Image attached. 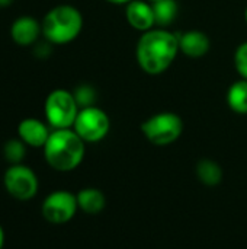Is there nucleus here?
Wrapping results in <instances>:
<instances>
[{
  "instance_id": "b1692460",
  "label": "nucleus",
  "mask_w": 247,
  "mask_h": 249,
  "mask_svg": "<svg viewBox=\"0 0 247 249\" xmlns=\"http://www.w3.org/2000/svg\"><path fill=\"white\" fill-rule=\"evenodd\" d=\"M245 19H246V23H247V7H246V12H245Z\"/></svg>"
},
{
  "instance_id": "4be33fe9",
  "label": "nucleus",
  "mask_w": 247,
  "mask_h": 249,
  "mask_svg": "<svg viewBox=\"0 0 247 249\" xmlns=\"http://www.w3.org/2000/svg\"><path fill=\"white\" fill-rule=\"evenodd\" d=\"M108 3H112V4H127L130 3L131 0H106Z\"/></svg>"
},
{
  "instance_id": "393cba45",
  "label": "nucleus",
  "mask_w": 247,
  "mask_h": 249,
  "mask_svg": "<svg viewBox=\"0 0 247 249\" xmlns=\"http://www.w3.org/2000/svg\"><path fill=\"white\" fill-rule=\"evenodd\" d=\"M147 1H150V3H153V1H157V0H147Z\"/></svg>"
},
{
  "instance_id": "6e6552de",
  "label": "nucleus",
  "mask_w": 247,
  "mask_h": 249,
  "mask_svg": "<svg viewBox=\"0 0 247 249\" xmlns=\"http://www.w3.org/2000/svg\"><path fill=\"white\" fill-rule=\"evenodd\" d=\"M77 210V197L66 190H57L48 194L41 207L42 217L52 225H64L70 222Z\"/></svg>"
},
{
  "instance_id": "412c9836",
  "label": "nucleus",
  "mask_w": 247,
  "mask_h": 249,
  "mask_svg": "<svg viewBox=\"0 0 247 249\" xmlns=\"http://www.w3.org/2000/svg\"><path fill=\"white\" fill-rule=\"evenodd\" d=\"M3 247H4V231L0 225V249H3Z\"/></svg>"
},
{
  "instance_id": "2eb2a0df",
  "label": "nucleus",
  "mask_w": 247,
  "mask_h": 249,
  "mask_svg": "<svg viewBox=\"0 0 247 249\" xmlns=\"http://www.w3.org/2000/svg\"><path fill=\"white\" fill-rule=\"evenodd\" d=\"M227 105L236 114H247V80L234 82L227 90Z\"/></svg>"
},
{
  "instance_id": "39448f33",
  "label": "nucleus",
  "mask_w": 247,
  "mask_h": 249,
  "mask_svg": "<svg viewBox=\"0 0 247 249\" xmlns=\"http://www.w3.org/2000/svg\"><path fill=\"white\" fill-rule=\"evenodd\" d=\"M144 137L154 146H169L175 143L183 131V121L175 112H159L148 117L140 125Z\"/></svg>"
},
{
  "instance_id": "0eeeda50",
  "label": "nucleus",
  "mask_w": 247,
  "mask_h": 249,
  "mask_svg": "<svg viewBox=\"0 0 247 249\" xmlns=\"http://www.w3.org/2000/svg\"><path fill=\"white\" fill-rule=\"evenodd\" d=\"M3 185L7 194L19 201L33 198L39 190V181L32 168L17 163L10 165L3 175Z\"/></svg>"
},
{
  "instance_id": "4468645a",
  "label": "nucleus",
  "mask_w": 247,
  "mask_h": 249,
  "mask_svg": "<svg viewBox=\"0 0 247 249\" xmlns=\"http://www.w3.org/2000/svg\"><path fill=\"white\" fill-rule=\"evenodd\" d=\"M195 172H197V178L199 179V182L207 187L220 185L223 181V177H224L223 168L220 166V163L213 159H208V158L201 159L197 163Z\"/></svg>"
},
{
  "instance_id": "9d476101",
  "label": "nucleus",
  "mask_w": 247,
  "mask_h": 249,
  "mask_svg": "<svg viewBox=\"0 0 247 249\" xmlns=\"http://www.w3.org/2000/svg\"><path fill=\"white\" fill-rule=\"evenodd\" d=\"M51 131L45 123L38 118H25L17 125V136L19 139L31 147H44Z\"/></svg>"
},
{
  "instance_id": "a211bd4d",
  "label": "nucleus",
  "mask_w": 247,
  "mask_h": 249,
  "mask_svg": "<svg viewBox=\"0 0 247 249\" xmlns=\"http://www.w3.org/2000/svg\"><path fill=\"white\" fill-rule=\"evenodd\" d=\"M73 95L76 98L79 108H87V107H93L96 104V90L93 86H90L87 83L79 85L74 89Z\"/></svg>"
},
{
  "instance_id": "7ed1b4c3",
  "label": "nucleus",
  "mask_w": 247,
  "mask_h": 249,
  "mask_svg": "<svg viewBox=\"0 0 247 249\" xmlns=\"http://www.w3.org/2000/svg\"><path fill=\"white\" fill-rule=\"evenodd\" d=\"M42 35L52 45L74 41L83 29V16L71 4H58L47 12L42 22Z\"/></svg>"
},
{
  "instance_id": "9b49d317",
  "label": "nucleus",
  "mask_w": 247,
  "mask_h": 249,
  "mask_svg": "<svg viewBox=\"0 0 247 249\" xmlns=\"http://www.w3.org/2000/svg\"><path fill=\"white\" fill-rule=\"evenodd\" d=\"M42 34V25L32 16H20L13 20L10 26V36L15 44L28 47L36 42Z\"/></svg>"
},
{
  "instance_id": "f03ea898",
  "label": "nucleus",
  "mask_w": 247,
  "mask_h": 249,
  "mask_svg": "<svg viewBox=\"0 0 247 249\" xmlns=\"http://www.w3.org/2000/svg\"><path fill=\"white\" fill-rule=\"evenodd\" d=\"M44 149L47 163L58 172L74 171L84 159V142L73 128L52 130Z\"/></svg>"
},
{
  "instance_id": "5701e85b",
  "label": "nucleus",
  "mask_w": 247,
  "mask_h": 249,
  "mask_svg": "<svg viewBox=\"0 0 247 249\" xmlns=\"http://www.w3.org/2000/svg\"><path fill=\"white\" fill-rule=\"evenodd\" d=\"M13 3V0H0V7H7Z\"/></svg>"
},
{
  "instance_id": "ddd939ff",
  "label": "nucleus",
  "mask_w": 247,
  "mask_h": 249,
  "mask_svg": "<svg viewBox=\"0 0 247 249\" xmlns=\"http://www.w3.org/2000/svg\"><path fill=\"white\" fill-rule=\"evenodd\" d=\"M76 197H77L79 210H82L86 214H98L106 206V197L99 188H93V187L83 188L76 194Z\"/></svg>"
},
{
  "instance_id": "423d86ee",
  "label": "nucleus",
  "mask_w": 247,
  "mask_h": 249,
  "mask_svg": "<svg viewBox=\"0 0 247 249\" xmlns=\"http://www.w3.org/2000/svg\"><path fill=\"white\" fill-rule=\"evenodd\" d=\"M111 128L108 114L96 105L80 108L73 130L80 136L84 143H98L103 140Z\"/></svg>"
},
{
  "instance_id": "f8f14e48",
  "label": "nucleus",
  "mask_w": 247,
  "mask_h": 249,
  "mask_svg": "<svg viewBox=\"0 0 247 249\" xmlns=\"http://www.w3.org/2000/svg\"><path fill=\"white\" fill-rule=\"evenodd\" d=\"M178 36H179V50L189 58H201L211 48V41L208 35L202 31L191 29Z\"/></svg>"
},
{
  "instance_id": "dca6fc26",
  "label": "nucleus",
  "mask_w": 247,
  "mask_h": 249,
  "mask_svg": "<svg viewBox=\"0 0 247 249\" xmlns=\"http://www.w3.org/2000/svg\"><path fill=\"white\" fill-rule=\"evenodd\" d=\"M154 12V20L159 28L169 26L178 16L179 6L176 0H157L151 3Z\"/></svg>"
},
{
  "instance_id": "f257e3e1",
  "label": "nucleus",
  "mask_w": 247,
  "mask_h": 249,
  "mask_svg": "<svg viewBox=\"0 0 247 249\" xmlns=\"http://www.w3.org/2000/svg\"><path fill=\"white\" fill-rule=\"evenodd\" d=\"M179 51V36L176 34L166 28H153L138 38L135 58L144 73L157 76L173 64Z\"/></svg>"
},
{
  "instance_id": "f3484780",
  "label": "nucleus",
  "mask_w": 247,
  "mask_h": 249,
  "mask_svg": "<svg viewBox=\"0 0 247 249\" xmlns=\"http://www.w3.org/2000/svg\"><path fill=\"white\" fill-rule=\"evenodd\" d=\"M3 156L10 165L22 163L26 156V144L20 139H10L3 146Z\"/></svg>"
},
{
  "instance_id": "6ab92c4d",
  "label": "nucleus",
  "mask_w": 247,
  "mask_h": 249,
  "mask_svg": "<svg viewBox=\"0 0 247 249\" xmlns=\"http://www.w3.org/2000/svg\"><path fill=\"white\" fill-rule=\"evenodd\" d=\"M234 66L242 79L247 80V41L237 47L234 53Z\"/></svg>"
},
{
  "instance_id": "20e7f679",
  "label": "nucleus",
  "mask_w": 247,
  "mask_h": 249,
  "mask_svg": "<svg viewBox=\"0 0 247 249\" xmlns=\"http://www.w3.org/2000/svg\"><path fill=\"white\" fill-rule=\"evenodd\" d=\"M80 108L73 92L66 89H55L48 93L44 105L47 123L54 130L73 128Z\"/></svg>"
},
{
  "instance_id": "1a4fd4ad",
  "label": "nucleus",
  "mask_w": 247,
  "mask_h": 249,
  "mask_svg": "<svg viewBox=\"0 0 247 249\" xmlns=\"http://www.w3.org/2000/svg\"><path fill=\"white\" fill-rule=\"evenodd\" d=\"M127 22L137 31L146 32L156 25L153 6L147 0H131L125 4Z\"/></svg>"
},
{
  "instance_id": "aec40b11",
  "label": "nucleus",
  "mask_w": 247,
  "mask_h": 249,
  "mask_svg": "<svg viewBox=\"0 0 247 249\" xmlns=\"http://www.w3.org/2000/svg\"><path fill=\"white\" fill-rule=\"evenodd\" d=\"M49 45H52L51 42H45V44H38L36 45V50H35V53H36V55L38 57H41V58H45L48 54H49V51H51V48H49Z\"/></svg>"
}]
</instances>
